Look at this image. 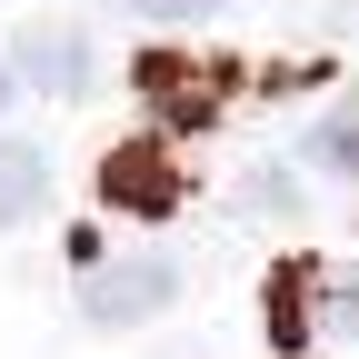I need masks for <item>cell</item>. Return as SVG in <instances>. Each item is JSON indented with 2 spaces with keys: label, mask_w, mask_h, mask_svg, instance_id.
Segmentation results:
<instances>
[{
  "label": "cell",
  "mask_w": 359,
  "mask_h": 359,
  "mask_svg": "<svg viewBox=\"0 0 359 359\" xmlns=\"http://www.w3.org/2000/svg\"><path fill=\"white\" fill-rule=\"evenodd\" d=\"M259 320H269V349H330V339H359V259H320V250H290L280 269H269V299H259Z\"/></svg>",
  "instance_id": "6da1fadb"
},
{
  "label": "cell",
  "mask_w": 359,
  "mask_h": 359,
  "mask_svg": "<svg viewBox=\"0 0 359 359\" xmlns=\"http://www.w3.org/2000/svg\"><path fill=\"white\" fill-rule=\"evenodd\" d=\"M170 299H180V259H170V250L80 259V320H90V330H150Z\"/></svg>",
  "instance_id": "7a4b0ae2"
},
{
  "label": "cell",
  "mask_w": 359,
  "mask_h": 359,
  "mask_svg": "<svg viewBox=\"0 0 359 359\" xmlns=\"http://www.w3.org/2000/svg\"><path fill=\"white\" fill-rule=\"evenodd\" d=\"M140 100H150V130L170 120V130H210L219 110H230V90H240V70L219 60V50H140Z\"/></svg>",
  "instance_id": "3957f363"
},
{
  "label": "cell",
  "mask_w": 359,
  "mask_h": 359,
  "mask_svg": "<svg viewBox=\"0 0 359 359\" xmlns=\"http://www.w3.org/2000/svg\"><path fill=\"white\" fill-rule=\"evenodd\" d=\"M100 200L120 219H170L180 200H190V180H180V160L160 150V130H130L120 150H100Z\"/></svg>",
  "instance_id": "277c9868"
},
{
  "label": "cell",
  "mask_w": 359,
  "mask_h": 359,
  "mask_svg": "<svg viewBox=\"0 0 359 359\" xmlns=\"http://www.w3.org/2000/svg\"><path fill=\"white\" fill-rule=\"evenodd\" d=\"M11 70H20V80H40L50 100H80V80H90V40H80V30H60V20H40V30H20Z\"/></svg>",
  "instance_id": "5b68a950"
},
{
  "label": "cell",
  "mask_w": 359,
  "mask_h": 359,
  "mask_svg": "<svg viewBox=\"0 0 359 359\" xmlns=\"http://www.w3.org/2000/svg\"><path fill=\"white\" fill-rule=\"evenodd\" d=\"M30 219H50V150L0 130V230H30Z\"/></svg>",
  "instance_id": "8992f818"
},
{
  "label": "cell",
  "mask_w": 359,
  "mask_h": 359,
  "mask_svg": "<svg viewBox=\"0 0 359 359\" xmlns=\"http://www.w3.org/2000/svg\"><path fill=\"white\" fill-rule=\"evenodd\" d=\"M309 170H359V100H339L320 130H309Z\"/></svg>",
  "instance_id": "52a82bcc"
},
{
  "label": "cell",
  "mask_w": 359,
  "mask_h": 359,
  "mask_svg": "<svg viewBox=\"0 0 359 359\" xmlns=\"http://www.w3.org/2000/svg\"><path fill=\"white\" fill-rule=\"evenodd\" d=\"M250 210H269V219H299V190H290V170H250Z\"/></svg>",
  "instance_id": "ba28073f"
},
{
  "label": "cell",
  "mask_w": 359,
  "mask_h": 359,
  "mask_svg": "<svg viewBox=\"0 0 359 359\" xmlns=\"http://www.w3.org/2000/svg\"><path fill=\"white\" fill-rule=\"evenodd\" d=\"M130 11H140V20H219L230 0H130Z\"/></svg>",
  "instance_id": "9c48e42d"
},
{
  "label": "cell",
  "mask_w": 359,
  "mask_h": 359,
  "mask_svg": "<svg viewBox=\"0 0 359 359\" xmlns=\"http://www.w3.org/2000/svg\"><path fill=\"white\" fill-rule=\"evenodd\" d=\"M11 90H20V70H11V60H0V110H11Z\"/></svg>",
  "instance_id": "30bf717a"
}]
</instances>
